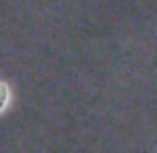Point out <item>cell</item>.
I'll return each mask as SVG.
<instances>
[{
  "instance_id": "obj_1",
  "label": "cell",
  "mask_w": 157,
  "mask_h": 153,
  "mask_svg": "<svg viewBox=\"0 0 157 153\" xmlns=\"http://www.w3.org/2000/svg\"><path fill=\"white\" fill-rule=\"evenodd\" d=\"M6 103H8V88L4 82H0V111L6 107Z\"/></svg>"
}]
</instances>
